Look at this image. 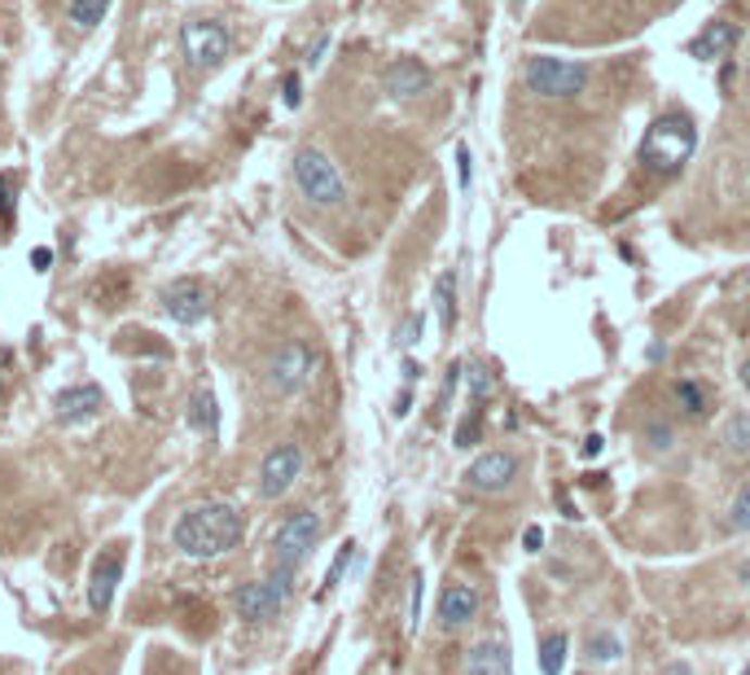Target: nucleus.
I'll list each match as a JSON object with an SVG mask.
<instances>
[{"label": "nucleus", "mask_w": 750, "mask_h": 675, "mask_svg": "<svg viewBox=\"0 0 750 675\" xmlns=\"http://www.w3.org/2000/svg\"><path fill=\"white\" fill-rule=\"evenodd\" d=\"M242 535H246L242 509H233L229 500H206V505H193L189 513H180L171 544L193 561H211V557L233 552L242 544Z\"/></svg>", "instance_id": "f257e3e1"}, {"label": "nucleus", "mask_w": 750, "mask_h": 675, "mask_svg": "<svg viewBox=\"0 0 750 675\" xmlns=\"http://www.w3.org/2000/svg\"><path fill=\"white\" fill-rule=\"evenodd\" d=\"M698 150V128L685 115H659L640 141V163L654 176H676Z\"/></svg>", "instance_id": "f03ea898"}, {"label": "nucleus", "mask_w": 750, "mask_h": 675, "mask_svg": "<svg viewBox=\"0 0 750 675\" xmlns=\"http://www.w3.org/2000/svg\"><path fill=\"white\" fill-rule=\"evenodd\" d=\"M294 184L307 202L316 206H339L347 198V180L343 171L334 167L330 154H320V150H298L294 154Z\"/></svg>", "instance_id": "7ed1b4c3"}, {"label": "nucleus", "mask_w": 750, "mask_h": 675, "mask_svg": "<svg viewBox=\"0 0 750 675\" xmlns=\"http://www.w3.org/2000/svg\"><path fill=\"white\" fill-rule=\"evenodd\" d=\"M522 79H526L531 92H541V97H554V101H558V97L584 92L588 66H584V62H567V58H549V53H535V58H526Z\"/></svg>", "instance_id": "20e7f679"}, {"label": "nucleus", "mask_w": 750, "mask_h": 675, "mask_svg": "<svg viewBox=\"0 0 750 675\" xmlns=\"http://www.w3.org/2000/svg\"><path fill=\"white\" fill-rule=\"evenodd\" d=\"M180 49H185V58H189L193 71H216V66L229 58L233 36H229V27L216 23V18H189V23L180 27Z\"/></svg>", "instance_id": "39448f33"}, {"label": "nucleus", "mask_w": 750, "mask_h": 675, "mask_svg": "<svg viewBox=\"0 0 750 675\" xmlns=\"http://www.w3.org/2000/svg\"><path fill=\"white\" fill-rule=\"evenodd\" d=\"M290 580L294 571H272L268 580H255V584H242L238 588V619L242 623H268L285 610L290 601Z\"/></svg>", "instance_id": "423d86ee"}, {"label": "nucleus", "mask_w": 750, "mask_h": 675, "mask_svg": "<svg viewBox=\"0 0 750 675\" xmlns=\"http://www.w3.org/2000/svg\"><path fill=\"white\" fill-rule=\"evenodd\" d=\"M316 539H320V518H316L312 509L290 513V518L277 526V539H272L277 571H298V561L316 548Z\"/></svg>", "instance_id": "0eeeda50"}, {"label": "nucleus", "mask_w": 750, "mask_h": 675, "mask_svg": "<svg viewBox=\"0 0 750 675\" xmlns=\"http://www.w3.org/2000/svg\"><path fill=\"white\" fill-rule=\"evenodd\" d=\"M298 474H303V447L298 443H277L272 453L264 457V466H259V496L264 500L285 496Z\"/></svg>", "instance_id": "6e6552de"}, {"label": "nucleus", "mask_w": 750, "mask_h": 675, "mask_svg": "<svg viewBox=\"0 0 750 675\" xmlns=\"http://www.w3.org/2000/svg\"><path fill=\"white\" fill-rule=\"evenodd\" d=\"M124 580V544L105 548L97 561H92V575H88V606L92 614H105L115 606V588Z\"/></svg>", "instance_id": "1a4fd4ad"}, {"label": "nucleus", "mask_w": 750, "mask_h": 675, "mask_svg": "<svg viewBox=\"0 0 750 675\" xmlns=\"http://www.w3.org/2000/svg\"><path fill=\"white\" fill-rule=\"evenodd\" d=\"M312 365H316V356H312V347L307 343H285L277 356H272V365H268V382H272V391H281V395H294L307 378H312Z\"/></svg>", "instance_id": "9d476101"}, {"label": "nucleus", "mask_w": 750, "mask_h": 675, "mask_svg": "<svg viewBox=\"0 0 750 675\" xmlns=\"http://www.w3.org/2000/svg\"><path fill=\"white\" fill-rule=\"evenodd\" d=\"M163 311L176 320V324H198L206 311H211V290L198 281V277H180L163 290Z\"/></svg>", "instance_id": "9b49d317"}, {"label": "nucleus", "mask_w": 750, "mask_h": 675, "mask_svg": "<svg viewBox=\"0 0 750 675\" xmlns=\"http://www.w3.org/2000/svg\"><path fill=\"white\" fill-rule=\"evenodd\" d=\"M382 88L395 97V101H412L421 92H431V66L417 62V58H395L386 71H382Z\"/></svg>", "instance_id": "f8f14e48"}, {"label": "nucleus", "mask_w": 750, "mask_h": 675, "mask_svg": "<svg viewBox=\"0 0 750 675\" xmlns=\"http://www.w3.org/2000/svg\"><path fill=\"white\" fill-rule=\"evenodd\" d=\"M518 479V457L513 453H487L466 470L470 492H505Z\"/></svg>", "instance_id": "ddd939ff"}, {"label": "nucleus", "mask_w": 750, "mask_h": 675, "mask_svg": "<svg viewBox=\"0 0 750 675\" xmlns=\"http://www.w3.org/2000/svg\"><path fill=\"white\" fill-rule=\"evenodd\" d=\"M479 619V593L470 588V584H448L444 593H440V623L448 627V632H457V627H466V623H474Z\"/></svg>", "instance_id": "4468645a"}, {"label": "nucleus", "mask_w": 750, "mask_h": 675, "mask_svg": "<svg viewBox=\"0 0 750 675\" xmlns=\"http://www.w3.org/2000/svg\"><path fill=\"white\" fill-rule=\"evenodd\" d=\"M737 40H741V31H737L733 23H711L707 31H698V36L689 40V58H698V62L728 58V53L737 49Z\"/></svg>", "instance_id": "2eb2a0df"}, {"label": "nucleus", "mask_w": 750, "mask_h": 675, "mask_svg": "<svg viewBox=\"0 0 750 675\" xmlns=\"http://www.w3.org/2000/svg\"><path fill=\"white\" fill-rule=\"evenodd\" d=\"M466 675H513V653L505 640H479L466 653Z\"/></svg>", "instance_id": "dca6fc26"}, {"label": "nucleus", "mask_w": 750, "mask_h": 675, "mask_svg": "<svg viewBox=\"0 0 750 675\" xmlns=\"http://www.w3.org/2000/svg\"><path fill=\"white\" fill-rule=\"evenodd\" d=\"M53 408H58V417H62V421H88V417H97V412L105 408V395H101V386L84 382V386L62 391Z\"/></svg>", "instance_id": "f3484780"}, {"label": "nucleus", "mask_w": 750, "mask_h": 675, "mask_svg": "<svg viewBox=\"0 0 750 675\" xmlns=\"http://www.w3.org/2000/svg\"><path fill=\"white\" fill-rule=\"evenodd\" d=\"M189 425L198 434H206V438L220 434V408H216V395H211V391H193V399H189Z\"/></svg>", "instance_id": "a211bd4d"}, {"label": "nucleus", "mask_w": 750, "mask_h": 675, "mask_svg": "<svg viewBox=\"0 0 750 675\" xmlns=\"http://www.w3.org/2000/svg\"><path fill=\"white\" fill-rule=\"evenodd\" d=\"M115 0H66V18L79 27V31H92L105 23V14H111Z\"/></svg>", "instance_id": "6ab92c4d"}, {"label": "nucleus", "mask_w": 750, "mask_h": 675, "mask_svg": "<svg viewBox=\"0 0 750 675\" xmlns=\"http://www.w3.org/2000/svg\"><path fill=\"white\" fill-rule=\"evenodd\" d=\"M435 307H440V329L453 333L457 329V272L453 268L435 281Z\"/></svg>", "instance_id": "aec40b11"}, {"label": "nucleus", "mask_w": 750, "mask_h": 675, "mask_svg": "<svg viewBox=\"0 0 750 675\" xmlns=\"http://www.w3.org/2000/svg\"><path fill=\"white\" fill-rule=\"evenodd\" d=\"M562 662H567V632H549L541 640V671L545 675H562Z\"/></svg>", "instance_id": "412c9836"}, {"label": "nucleus", "mask_w": 750, "mask_h": 675, "mask_svg": "<svg viewBox=\"0 0 750 675\" xmlns=\"http://www.w3.org/2000/svg\"><path fill=\"white\" fill-rule=\"evenodd\" d=\"M724 443L733 453H750V412H733L724 425Z\"/></svg>", "instance_id": "4be33fe9"}, {"label": "nucleus", "mask_w": 750, "mask_h": 675, "mask_svg": "<svg viewBox=\"0 0 750 675\" xmlns=\"http://www.w3.org/2000/svg\"><path fill=\"white\" fill-rule=\"evenodd\" d=\"M496 395V373L487 365H470V399L474 404H487Z\"/></svg>", "instance_id": "5701e85b"}, {"label": "nucleus", "mask_w": 750, "mask_h": 675, "mask_svg": "<svg viewBox=\"0 0 750 675\" xmlns=\"http://www.w3.org/2000/svg\"><path fill=\"white\" fill-rule=\"evenodd\" d=\"M676 399H681V408H685V417H707V395H702V386L698 382H681L676 386Z\"/></svg>", "instance_id": "b1692460"}, {"label": "nucleus", "mask_w": 750, "mask_h": 675, "mask_svg": "<svg viewBox=\"0 0 750 675\" xmlns=\"http://www.w3.org/2000/svg\"><path fill=\"white\" fill-rule=\"evenodd\" d=\"M619 653H623L619 636H610V632H593V636H588V658H593V662H614Z\"/></svg>", "instance_id": "393cba45"}, {"label": "nucleus", "mask_w": 750, "mask_h": 675, "mask_svg": "<svg viewBox=\"0 0 750 675\" xmlns=\"http://www.w3.org/2000/svg\"><path fill=\"white\" fill-rule=\"evenodd\" d=\"M352 557H356V544H343L339 557H334V566H330V575H326V588H320V597H330V593L343 584V575H347V566H352Z\"/></svg>", "instance_id": "a878e982"}, {"label": "nucleus", "mask_w": 750, "mask_h": 675, "mask_svg": "<svg viewBox=\"0 0 750 675\" xmlns=\"http://www.w3.org/2000/svg\"><path fill=\"white\" fill-rule=\"evenodd\" d=\"M479 438H483V408H474V412L457 425V438H453V443H457V447H474Z\"/></svg>", "instance_id": "bb28decb"}, {"label": "nucleus", "mask_w": 750, "mask_h": 675, "mask_svg": "<svg viewBox=\"0 0 750 675\" xmlns=\"http://www.w3.org/2000/svg\"><path fill=\"white\" fill-rule=\"evenodd\" d=\"M728 526L733 531H750V483L733 496V509H728Z\"/></svg>", "instance_id": "cd10ccee"}, {"label": "nucleus", "mask_w": 750, "mask_h": 675, "mask_svg": "<svg viewBox=\"0 0 750 675\" xmlns=\"http://www.w3.org/2000/svg\"><path fill=\"white\" fill-rule=\"evenodd\" d=\"M421 588H425V580H421V571H412V580H408V632H417V619H421Z\"/></svg>", "instance_id": "c85d7f7f"}, {"label": "nucleus", "mask_w": 750, "mask_h": 675, "mask_svg": "<svg viewBox=\"0 0 750 675\" xmlns=\"http://www.w3.org/2000/svg\"><path fill=\"white\" fill-rule=\"evenodd\" d=\"M417 338H421V311L404 316V324H399V343H404V347H412Z\"/></svg>", "instance_id": "c756f323"}, {"label": "nucleus", "mask_w": 750, "mask_h": 675, "mask_svg": "<svg viewBox=\"0 0 750 675\" xmlns=\"http://www.w3.org/2000/svg\"><path fill=\"white\" fill-rule=\"evenodd\" d=\"M10 215H14V189H10V180H0V219L10 224Z\"/></svg>", "instance_id": "7c9ffc66"}, {"label": "nucleus", "mask_w": 750, "mask_h": 675, "mask_svg": "<svg viewBox=\"0 0 750 675\" xmlns=\"http://www.w3.org/2000/svg\"><path fill=\"white\" fill-rule=\"evenodd\" d=\"M461 373H466V365H453V369H448V378H444V395H440V404H448V399H453V391H457V382H461Z\"/></svg>", "instance_id": "2f4dec72"}, {"label": "nucleus", "mask_w": 750, "mask_h": 675, "mask_svg": "<svg viewBox=\"0 0 750 675\" xmlns=\"http://www.w3.org/2000/svg\"><path fill=\"white\" fill-rule=\"evenodd\" d=\"M303 101V84H298V75H285V105L294 110Z\"/></svg>", "instance_id": "473e14b6"}, {"label": "nucleus", "mask_w": 750, "mask_h": 675, "mask_svg": "<svg viewBox=\"0 0 750 675\" xmlns=\"http://www.w3.org/2000/svg\"><path fill=\"white\" fill-rule=\"evenodd\" d=\"M326 53H330V36H320L312 44V53H307V66H320V62H326Z\"/></svg>", "instance_id": "72a5a7b5"}, {"label": "nucleus", "mask_w": 750, "mask_h": 675, "mask_svg": "<svg viewBox=\"0 0 750 675\" xmlns=\"http://www.w3.org/2000/svg\"><path fill=\"white\" fill-rule=\"evenodd\" d=\"M522 544H526V552H541L545 531H541V526H526V531H522Z\"/></svg>", "instance_id": "f704fd0d"}, {"label": "nucleus", "mask_w": 750, "mask_h": 675, "mask_svg": "<svg viewBox=\"0 0 750 675\" xmlns=\"http://www.w3.org/2000/svg\"><path fill=\"white\" fill-rule=\"evenodd\" d=\"M31 264H36V272H49V264H53V251H49V246H36V251H31Z\"/></svg>", "instance_id": "c9c22d12"}, {"label": "nucleus", "mask_w": 750, "mask_h": 675, "mask_svg": "<svg viewBox=\"0 0 750 675\" xmlns=\"http://www.w3.org/2000/svg\"><path fill=\"white\" fill-rule=\"evenodd\" d=\"M457 163H461V189H470V150L466 145L457 150Z\"/></svg>", "instance_id": "e433bc0d"}, {"label": "nucleus", "mask_w": 750, "mask_h": 675, "mask_svg": "<svg viewBox=\"0 0 750 675\" xmlns=\"http://www.w3.org/2000/svg\"><path fill=\"white\" fill-rule=\"evenodd\" d=\"M650 438H654V447H668L672 434H668V425H650Z\"/></svg>", "instance_id": "4c0bfd02"}, {"label": "nucleus", "mask_w": 750, "mask_h": 675, "mask_svg": "<svg viewBox=\"0 0 750 675\" xmlns=\"http://www.w3.org/2000/svg\"><path fill=\"white\" fill-rule=\"evenodd\" d=\"M601 453V434H588V443H584V457H597Z\"/></svg>", "instance_id": "58836bf2"}, {"label": "nucleus", "mask_w": 750, "mask_h": 675, "mask_svg": "<svg viewBox=\"0 0 750 675\" xmlns=\"http://www.w3.org/2000/svg\"><path fill=\"white\" fill-rule=\"evenodd\" d=\"M741 386H746V391H750V356H746V360H741Z\"/></svg>", "instance_id": "ea45409f"}, {"label": "nucleus", "mask_w": 750, "mask_h": 675, "mask_svg": "<svg viewBox=\"0 0 750 675\" xmlns=\"http://www.w3.org/2000/svg\"><path fill=\"white\" fill-rule=\"evenodd\" d=\"M668 675H689V666H668Z\"/></svg>", "instance_id": "a19ab883"}, {"label": "nucleus", "mask_w": 750, "mask_h": 675, "mask_svg": "<svg viewBox=\"0 0 750 675\" xmlns=\"http://www.w3.org/2000/svg\"><path fill=\"white\" fill-rule=\"evenodd\" d=\"M741 675H750V666H746V671H741Z\"/></svg>", "instance_id": "79ce46f5"}]
</instances>
